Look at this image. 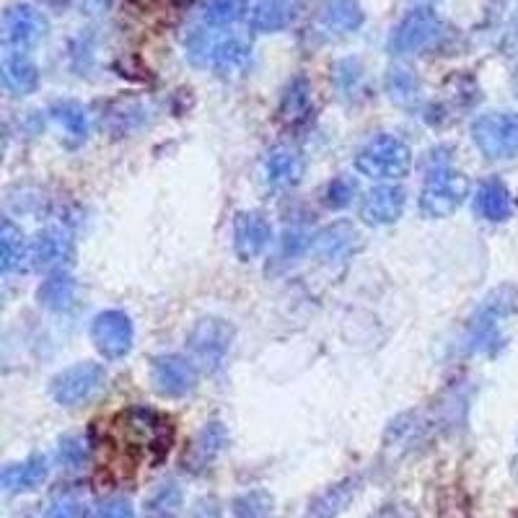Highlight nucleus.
<instances>
[{"instance_id":"obj_1","label":"nucleus","mask_w":518,"mask_h":518,"mask_svg":"<svg viewBox=\"0 0 518 518\" xmlns=\"http://www.w3.org/2000/svg\"><path fill=\"white\" fill-rule=\"evenodd\" d=\"M114 441L127 456L143 459L148 454H166L171 443V425L164 415L143 407L122 412L112 423Z\"/></svg>"},{"instance_id":"obj_2","label":"nucleus","mask_w":518,"mask_h":518,"mask_svg":"<svg viewBox=\"0 0 518 518\" xmlns=\"http://www.w3.org/2000/svg\"><path fill=\"white\" fill-rule=\"evenodd\" d=\"M410 148L394 135H379L373 138L358 158H355V169L371 179H399L410 171Z\"/></svg>"},{"instance_id":"obj_3","label":"nucleus","mask_w":518,"mask_h":518,"mask_svg":"<svg viewBox=\"0 0 518 518\" xmlns=\"http://www.w3.org/2000/svg\"><path fill=\"white\" fill-rule=\"evenodd\" d=\"M467 192L469 182L462 174L441 169L436 174H430V179L425 182L423 195H420V208L430 218H449L464 203Z\"/></svg>"},{"instance_id":"obj_4","label":"nucleus","mask_w":518,"mask_h":518,"mask_svg":"<svg viewBox=\"0 0 518 518\" xmlns=\"http://www.w3.org/2000/svg\"><path fill=\"white\" fill-rule=\"evenodd\" d=\"M234 340V329L221 319H203L190 332V353L197 366L218 371L226 361L228 350Z\"/></svg>"},{"instance_id":"obj_5","label":"nucleus","mask_w":518,"mask_h":518,"mask_svg":"<svg viewBox=\"0 0 518 518\" xmlns=\"http://www.w3.org/2000/svg\"><path fill=\"white\" fill-rule=\"evenodd\" d=\"M247 45L236 37H195L190 42V57L203 68L218 70L221 76L236 73L247 63Z\"/></svg>"},{"instance_id":"obj_6","label":"nucleus","mask_w":518,"mask_h":518,"mask_svg":"<svg viewBox=\"0 0 518 518\" xmlns=\"http://www.w3.org/2000/svg\"><path fill=\"white\" fill-rule=\"evenodd\" d=\"M104 379H107V373L99 363H78L52 379V397L60 405L76 407L81 402H89L104 386Z\"/></svg>"},{"instance_id":"obj_7","label":"nucleus","mask_w":518,"mask_h":518,"mask_svg":"<svg viewBox=\"0 0 518 518\" xmlns=\"http://www.w3.org/2000/svg\"><path fill=\"white\" fill-rule=\"evenodd\" d=\"M474 143L490 158H508L518 153V117L516 114H485L472 127Z\"/></svg>"},{"instance_id":"obj_8","label":"nucleus","mask_w":518,"mask_h":518,"mask_svg":"<svg viewBox=\"0 0 518 518\" xmlns=\"http://www.w3.org/2000/svg\"><path fill=\"white\" fill-rule=\"evenodd\" d=\"M133 322L125 311H104L91 324V340L104 358H125L133 348Z\"/></svg>"},{"instance_id":"obj_9","label":"nucleus","mask_w":518,"mask_h":518,"mask_svg":"<svg viewBox=\"0 0 518 518\" xmlns=\"http://www.w3.org/2000/svg\"><path fill=\"white\" fill-rule=\"evenodd\" d=\"M151 379L158 394H164V397H184V394L195 389L197 366L195 361L182 358V355H164V358L153 361Z\"/></svg>"},{"instance_id":"obj_10","label":"nucleus","mask_w":518,"mask_h":518,"mask_svg":"<svg viewBox=\"0 0 518 518\" xmlns=\"http://www.w3.org/2000/svg\"><path fill=\"white\" fill-rule=\"evenodd\" d=\"M438 29H441V21H438L436 13L425 11V8L423 11H415L399 24L397 34L392 39V47L397 52L423 50L438 37Z\"/></svg>"},{"instance_id":"obj_11","label":"nucleus","mask_w":518,"mask_h":518,"mask_svg":"<svg viewBox=\"0 0 518 518\" xmlns=\"http://www.w3.org/2000/svg\"><path fill=\"white\" fill-rule=\"evenodd\" d=\"M402 210H405V190L397 184H381L363 197L361 218L373 226H386L397 221Z\"/></svg>"},{"instance_id":"obj_12","label":"nucleus","mask_w":518,"mask_h":518,"mask_svg":"<svg viewBox=\"0 0 518 518\" xmlns=\"http://www.w3.org/2000/svg\"><path fill=\"white\" fill-rule=\"evenodd\" d=\"M272 239V228L259 213H239L234 223V244L241 259H254L267 249Z\"/></svg>"},{"instance_id":"obj_13","label":"nucleus","mask_w":518,"mask_h":518,"mask_svg":"<svg viewBox=\"0 0 518 518\" xmlns=\"http://www.w3.org/2000/svg\"><path fill=\"white\" fill-rule=\"evenodd\" d=\"M45 19L39 16L34 8L16 6L6 13V42L16 47L34 45L42 34H45Z\"/></svg>"},{"instance_id":"obj_14","label":"nucleus","mask_w":518,"mask_h":518,"mask_svg":"<svg viewBox=\"0 0 518 518\" xmlns=\"http://www.w3.org/2000/svg\"><path fill=\"white\" fill-rule=\"evenodd\" d=\"M358 244H361V234L350 223H335V226L324 228L322 234L316 236L314 249L322 259L335 262V259L348 257L350 252H355Z\"/></svg>"},{"instance_id":"obj_15","label":"nucleus","mask_w":518,"mask_h":518,"mask_svg":"<svg viewBox=\"0 0 518 518\" xmlns=\"http://www.w3.org/2000/svg\"><path fill=\"white\" fill-rule=\"evenodd\" d=\"M50 117L68 146H81L83 140L89 138V114L78 102L52 104Z\"/></svg>"},{"instance_id":"obj_16","label":"nucleus","mask_w":518,"mask_h":518,"mask_svg":"<svg viewBox=\"0 0 518 518\" xmlns=\"http://www.w3.org/2000/svg\"><path fill=\"white\" fill-rule=\"evenodd\" d=\"M306 161L304 156L293 148H275L265 161L267 182L275 187H291L298 179L304 177Z\"/></svg>"},{"instance_id":"obj_17","label":"nucleus","mask_w":518,"mask_h":518,"mask_svg":"<svg viewBox=\"0 0 518 518\" xmlns=\"http://www.w3.org/2000/svg\"><path fill=\"white\" fill-rule=\"evenodd\" d=\"M70 257V236L60 228H50L45 234H39L37 239L29 244V259L37 267H55L63 265Z\"/></svg>"},{"instance_id":"obj_18","label":"nucleus","mask_w":518,"mask_h":518,"mask_svg":"<svg viewBox=\"0 0 518 518\" xmlns=\"http://www.w3.org/2000/svg\"><path fill=\"white\" fill-rule=\"evenodd\" d=\"M298 0H262L252 13V24L259 32H278L296 19Z\"/></svg>"},{"instance_id":"obj_19","label":"nucleus","mask_w":518,"mask_h":518,"mask_svg":"<svg viewBox=\"0 0 518 518\" xmlns=\"http://www.w3.org/2000/svg\"><path fill=\"white\" fill-rule=\"evenodd\" d=\"M47 477V459L45 456H32L21 464H13L3 472V487L8 493H21V490H34L42 485Z\"/></svg>"},{"instance_id":"obj_20","label":"nucleus","mask_w":518,"mask_h":518,"mask_svg":"<svg viewBox=\"0 0 518 518\" xmlns=\"http://www.w3.org/2000/svg\"><path fill=\"white\" fill-rule=\"evenodd\" d=\"M474 210L487 218V221H503L511 213V200H508L506 187L500 182H487L482 184L480 192H477V200H474Z\"/></svg>"},{"instance_id":"obj_21","label":"nucleus","mask_w":518,"mask_h":518,"mask_svg":"<svg viewBox=\"0 0 518 518\" xmlns=\"http://www.w3.org/2000/svg\"><path fill=\"white\" fill-rule=\"evenodd\" d=\"M3 83L16 94H29L37 89V68L24 55H8L3 60Z\"/></svg>"},{"instance_id":"obj_22","label":"nucleus","mask_w":518,"mask_h":518,"mask_svg":"<svg viewBox=\"0 0 518 518\" xmlns=\"http://www.w3.org/2000/svg\"><path fill=\"white\" fill-rule=\"evenodd\" d=\"M39 304L47 306V309L63 311L73 306V298H76V280L68 278V275H52L42 283L37 293Z\"/></svg>"},{"instance_id":"obj_23","label":"nucleus","mask_w":518,"mask_h":518,"mask_svg":"<svg viewBox=\"0 0 518 518\" xmlns=\"http://www.w3.org/2000/svg\"><path fill=\"white\" fill-rule=\"evenodd\" d=\"M226 441H228V436H226V430H223V425L210 423L208 428H205L203 433L195 438V443H192L190 459L197 464V467H205V464L213 462L215 456L221 454V449L226 446Z\"/></svg>"},{"instance_id":"obj_24","label":"nucleus","mask_w":518,"mask_h":518,"mask_svg":"<svg viewBox=\"0 0 518 518\" xmlns=\"http://www.w3.org/2000/svg\"><path fill=\"white\" fill-rule=\"evenodd\" d=\"M29 257V247L24 244V236L13 223L3 226L0 234V259H3V270L11 272L13 267H19L24 259Z\"/></svg>"},{"instance_id":"obj_25","label":"nucleus","mask_w":518,"mask_h":518,"mask_svg":"<svg viewBox=\"0 0 518 518\" xmlns=\"http://www.w3.org/2000/svg\"><path fill=\"white\" fill-rule=\"evenodd\" d=\"M182 508V493L177 485L158 487L146 506V518H177Z\"/></svg>"},{"instance_id":"obj_26","label":"nucleus","mask_w":518,"mask_h":518,"mask_svg":"<svg viewBox=\"0 0 518 518\" xmlns=\"http://www.w3.org/2000/svg\"><path fill=\"white\" fill-rule=\"evenodd\" d=\"M247 13V0H205V21L226 26L239 21Z\"/></svg>"},{"instance_id":"obj_27","label":"nucleus","mask_w":518,"mask_h":518,"mask_svg":"<svg viewBox=\"0 0 518 518\" xmlns=\"http://www.w3.org/2000/svg\"><path fill=\"white\" fill-rule=\"evenodd\" d=\"M353 493H355V485L350 487V482H348V485L332 487V490H327V493H324L322 498L316 500L314 506H311L309 518H329V516H335V513L340 511V508L345 506V503H348L350 495H353Z\"/></svg>"},{"instance_id":"obj_28","label":"nucleus","mask_w":518,"mask_h":518,"mask_svg":"<svg viewBox=\"0 0 518 518\" xmlns=\"http://www.w3.org/2000/svg\"><path fill=\"white\" fill-rule=\"evenodd\" d=\"M386 89L394 102L407 104L412 99H417V91H420V83L415 81V76H410L407 70H392V76L386 78Z\"/></svg>"},{"instance_id":"obj_29","label":"nucleus","mask_w":518,"mask_h":518,"mask_svg":"<svg viewBox=\"0 0 518 518\" xmlns=\"http://www.w3.org/2000/svg\"><path fill=\"white\" fill-rule=\"evenodd\" d=\"M236 518H270L272 516V500L265 493H249L241 495L234 503Z\"/></svg>"},{"instance_id":"obj_30","label":"nucleus","mask_w":518,"mask_h":518,"mask_svg":"<svg viewBox=\"0 0 518 518\" xmlns=\"http://www.w3.org/2000/svg\"><path fill=\"white\" fill-rule=\"evenodd\" d=\"M358 21H361V13H358V8H355L353 3H335V6H329V26H337V29H355Z\"/></svg>"},{"instance_id":"obj_31","label":"nucleus","mask_w":518,"mask_h":518,"mask_svg":"<svg viewBox=\"0 0 518 518\" xmlns=\"http://www.w3.org/2000/svg\"><path fill=\"white\" fill-rule=\"evenodd\" d=\"M355 195V182L350 177H337L335 182L327 187V203L332 208H345Z\"/></svg>"},{"instance_id":"obj_32","label":"nucleus","mask_w":518,"mask_h":518,"mask_svg":"<svg viewBox=\"0 0 518 518\" xmlns=\"http://www.w3.org/2000/svg\"><path fill=\"white\" fill-rule=\"evenodd\" d=\"M86 459V446H83L78 438H65L60 443V462L65 464L68 469H78Z\"/></svg>"},{"instance_id":"obj_33","label":"nucleus","mask_w":518,"mask_h":518,"mask_svg":"<svg viewBox=\"0 0 518 518\" xmlns=\"http://www.w3.org/2000/svg\"><path fill=\"white\" fill-rule=\"evenodd\" d=\"M96 518H135V511L127 500H109L96 511Z\"/></svg>"},{"instance_id":"obj_34","label":"nucleus","mask_w":518,"mask_h":518,"mask_svg":"<svg viewBox=\"0 0 518 518\" xmlns=\"http://www.w3.org/2000/svg\"><path fill=\"white\" fill-rule=\"evenodd\" d=\"M83 506L76 500H63V503H55L47 513V518H83Z\"/></svg>"}]
</instances>
